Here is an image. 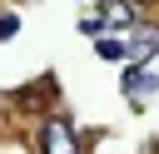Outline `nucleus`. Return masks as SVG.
<instances>
[{
    "label": "nucleus",
    "mask_w": 159,
    "mask_h": 154,
    "mask_svg": "<svg viewBox=\"0 0 159 154\" xmlns=\"http://www.w3.org/2000/svg\"><path fill=\"white\" fill-rule=\"evenodd\" d=\"M40 149H45V154H75V129H70V119H50V124L40 129Z\"/></svg>",
    "instance_id": "obj_1"
},
{
    "label": "nucleus",
    "mask_w": 159,
    "mask_h": 154,
    "mask_svg": "<svg viewBox=\"0 0 159 154\" xmlns=\"http://www.w3.org/2000/svg\"><path fill=\"white\" fill-rule=\"evenodd\" d=\"M80 30H84V35H99V30H104V25H99V10H84V20H80Z\"/></svg>",
    "instance_id": "obj_4"
},
{
    "label": "nucleus",
    "mask_w": 159,
    "mask_h": 154,
    "mask_svg": "<svg viewBox=\"0 0 159 154\" xmlns=\"http://www.w3.org/2000/svg\"><path fill=\"white\" fill-rule=\"evenodd\" d=\"M15 35V15H0V40H10Z\"/></svg>",
    "instance_id": "obj_5"
},
{
    "label": "nucleus",
    "mask_w": 159,
    "mask_h": 154,
    "mask_svg": "<svg viewBox=\"0 0 159 154\" xmlns=\"http://www.w3.org/2000/svg\"><path fill=\"white\" fill-rule=\"evenodd\" d=\"M99 20H114V25H129V20H134V5H104V10H99Z\"/></svg>",
    "instance_id": "obj_2"
},
{
    "label": "nucleus",
    "mask_w": 159,
    "mask_h": 154,
    "mask_svg": "<svg viewBox=\"0 0 159 154\" xmlns=\"http://www.w3.org/2000/svg\"><path fill=\"white\" fill-rule=\"evenodd\" d=\"M154 35H159V30H154Z\"/></svg>",
    "instance_id": "obj_6"
},
{
    "label": "nucleus",
    "mask_w": 159,
    "mask_h": 154,
    "mask_svg": "<svg viewBox=\"0 0 159 154\" xmlns=\"http://www.w3.org/2000/svg\"><path fill=\"white\" fill-rule=\"evenodd\" d=\"M99 55H104V60H124L129 45H124V40H99Z\"/></svg>",
    "instance_id": "obj_3"
}]
</instances>
